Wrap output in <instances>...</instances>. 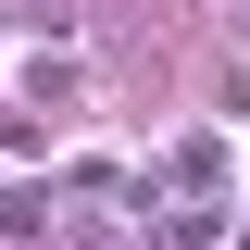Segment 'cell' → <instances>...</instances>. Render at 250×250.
<instances>
[{
	"instance_id": "obj_1",
	"label": "cell",
	"mask_w": 250,
	"mask_h": 250,
	"mask_svg": "<svg viewBox=\"0 0 250 250\" xmlns=\"http://www.w3.org/2000/svg\"><path fill=\"white\" fill-rule=\"evenodd\" d=\"M225 175H238V150H225L213 125H188L175 150H163V175H150V188H213V200H225Z\"/></svg>"
}]
</instances>
